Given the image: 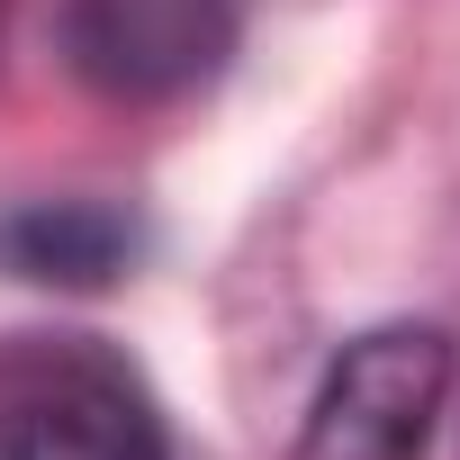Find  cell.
I'll list each match as a JSON object with an SVG mask.
<instances>
[{
    "instance_id": "cell-1",
    "label": "cell",
    "mask_w": 460,
    "mask_h": 460,
    "mask_svg": "<svg viewBox=\"0 0 460 460\" xmlns=\"http://www.w3.org/2000/svg\"><path fill=\"white\" fill-rule=\"evenodd\" d=\"M0 460H163L154 397L82 334L0 343Z\"/></svg>"
},
{
    "instance_id": "cell-2",
    "label": "cell",
    "mask_w": 460,
    "mask_h": 460,
    "mask_svg": "<svg viewBox=\"0 0 460 460\" xmlns=\"http://www.w3.org/2000/svg\"><path fill=\"white\" fill-rule=\"evenodd\" d=\"M442 388H451V334L379 325V334L343 343L289 460H424Z\"/></svg>"
},
{
    "instance_id": "cell-3",
    "label": "cell",
    "mask_w": 460,
    "mask_h": 460,
    "mask_svg": "<svg viewBox=\"0 0 460 460\" xmlns=\"http://www.w3.org/2000/svg\"><path fill=\"white\" fill-rule=\"evenodd\" d=\"M226 37L235 0H73V64L118 100H163L199 82Z\"/></svg>"
},
{
    "instance_id": "cell-4",
    "label": "cell",
    "mask_w": 460,
    "mask_h": 460,
    "mask_svg": "<svg viewBox=\"0 0 460 460\" xmlns=\"http://www.w3.org/2000/svg\"><path fill=\"white\" fill-rule=\"evenodd\" d=\"M136 253V226L118 208H91V199H64V208H19V217H0V262L28 271V280H109L118 262Z\"/></svg>"
}]
</instances>
